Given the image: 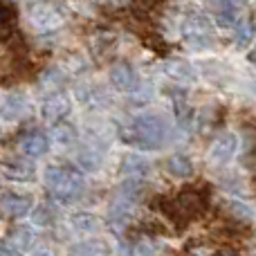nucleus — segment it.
Wrapping results in <instances>:
<instances>
[{"label": "nucleus", "mask_w": 256, "mask_h": 256, "mask_svg": "<svg viewBox=\"0 0 256 256\" xmlns=\"http://www.w3.org/2000/svg\"><path fill=\"white\" fill-rule=\"evenodd\" d=\"M124 137L128 144L137 146L142 150H158L164 144V137H166V124L160 115L144 112V115H137L132 120Z\"/></svg>", "instance_id": "obj_1"}, {"label": "nucleus", "mask_w": 256, "mask_h": 256, "mask_svg": "<svg viewBox=\"0 0 256 256\" xmlns=\"http://www.w3.org/2000/svg\"><path fill=\"white\" fill-rule=\"evenodd\" d=\"M43 182L48 186L50 196L58 202H74L84 191V176L72 166H48L43 173Z\"/></svg>", "instance_id": "obj_2"}, {"label": "nucleus", "mask_w": 256, "mask_h": 256, "mask_svg": "<svg viewBox=\"0 0 256 256\" xmlns=\"http://www.w3.org/2000/svg\"><path fill=\"white\" fill-rule=\"evenodd\" d=\"M182 34H184L186 43L198 50H207L214 45V25L207 16H200V14H194V16L186 18Z\"/></svg>", "instance_id": "obj_3"}, {"label": "nucleus", "mask_w": 256, "mask_h": 256, "mask_svg": "<svg viewBox=\"0 0 256 256\" xmlns=\"http://www.w3.org/2000/svg\"><path fill=\"white\" fill-rule=\"evenodd\" d=\"M32 207H34V200L27 194L9 191V194L0 196V214L4 218H22L32 212Z\"/></svg>", "instance_id": "obj_4"}, {"label": "nucleus", "mask_w": 256, "mask_h": 256, "mask_svg": "<svg viewBox=\"0 0 256 256\" xmlns=\"http://www.w3.org/2000/svg\"><path fill=\"white\" fill-rule=\"evenodd\" d=\"M171 204H173V209H176V214H182L186 220H191V218L200 216V214L204 212L207 200H204V196L198 194V191H182Z\"/></svg>", "instance_id": "obj_5"}, {"label": "nucleus", "mask_w": 256, "mask_h": 256, "mask_svg": "<svg viewBox=\"0 0 256 256\" xmlns=\"http://www.w3.org/2000/svg\"><path fill=\"white\" fill-rule=\"evenodd\" d=\"M18 148H20L22 155H27V158H40V155L48 153L50 140L45 132L32 128V130L20 132V137H18Z\"/></svg>", "instance_id": "obj_6"}, {"label": "nucleus", "mask_w": 256, "mask_h": 256, "mask_svg": "<svg viewBox=\"0 0 256 256\" xmlns=\"http://www.w3.org/2000/svg\"><path fill=\"white\" fill-rule=\"evenodd\" d=\"M110 84L115 86L120 92H130L137 88V74L130 68V63L126 61H117L110 68Z\"/></svg>", "instance_id": "obj_7"}, {"label": "nucleus", "mask_w": 256, "mask_h": 256, "mask_svg": "<svg viewBox=\"0 0 256 256\" xmlns=\"http://www.w3.org/2000/svg\"><path fill=\"white\" fill-rule=\"evenodd\" d=\"M70 99H68V94H63V92H56V94H52V97H48L45 99V104H43V120L45 122H52V124H58V122L63 120V117L70 112Z\"/></svg>", "instance_id": "obj_8"}, {"label": "nucleus", "mask_w": 256, "mask_h": 256, "mask_svg": "<svg viewBox=\"0 0 256 256\" xmlns=\"http://www.w3.org/2000/svg\"><path fill=\"white\" fill-rule=\"evenodd\" d=\"M248 0H218V22L222 27H232L240 20Z\"/></svg>", "instance_id": "obj_9"}, {"label": "nucleus", "mask_w": 256, "mask_h": 256, "mask_svg": "<svg viewBox=\"0 0 256 256\" xmlns=\"http://www.w3.org/2000/svg\"><path fill=\"white\" fill-rule=\"evenodd\" d=\"M236 146H238L236 135H232V132L222 135L220 140H216V142H214V146H212V162L214 164L230 162V160L234 158V153H236Z\"/></svg>", "instance_id": "obj_10"}, {"label": "nucleus", "mask_w": 256, "mask_h": 256, "mask_svg": "<svg viewBox=\"0 0 256 256\" xmlns=\"http://www.w3.org/2000/svg\"><path fill=\"white\" fill-rule=\"evenodd\" d=\"M70 256H110V245L102 238H90L72 245Z\"/></svg>", "instance_id": "obj_11"}, {"label": "nucleus", "mask_w": 256, "mask_h": 256, "mask_svg": "<svg viewBox=\"0 0 256 256\" xmlns=\"http://www.w3.org/2000/svg\"><path fill=\"white\" fill-rule=\"evenodd\" d=\"M2 176L7 180H16V182H30L34 180V166L25 160H14V162H7L2 166Z\"/></svg>", "instance_id": "obj_12"}, {"label": "nucleus", "mask_w": 256, "mask_h": 256, "mask_svg": "<svg viewBox=\"0 0 256 256\" xmlns=\"http://www.w3.org/2000/svg\"><path fill=\"white\" fill-rule=\"evenodd\" d=\"M18 25V16L9 4L0 2V38H9V36L16 32Z\"/></svg>", "instance_id": "obj_13"}, {"label": "nucleus", "mask_w": 256, "mask_h": 256, "mask_svg": "<svg viewBox=\"0 0 256 256\" xmlns=\"http://www.w3.org/2000/svg\"><path fill=\"white\" fill-rule=\"evenodd\" d=\"M166 168L176 178H189L194 173V162L186 155H171L166 162Z\"/></svg>", "instance_id": "obj_14"}, {"label": "nucleus", "mask_w": 256, "mask_h": 256, "mask_svg": "<svg viewBox=\"0 0 256 256\" xmlns=\"http://www.w3.org/2000/svg\"><path fill=\"white\" fill-rule=\"evenodd\" d=\"M148 173V164L142 158H128L124 164V176H128L132 182H140L142 178Z\"/></svg>", "instance_id": "obj_15"}, {"label": "nucleus", "mask_w": 256, "mask_h": 256, "mask_svg": "<svg viewBox=\"0 0 256 256\" xmlns=\"http://www.w3.org/2000/svg\"><path fill=\"white\" fill-rule=\"evenodd\" d=\"M254 20L252 18H243V20L236 22V43L240 45V48H245V45H250V40L254 38Z\"/></svg>", "instance_id": "obj_16"}, {"label": "nucleus", "mask_w": 256, "mask_h": 256, "mask_svg": "<svg viewBox=\"0 0 256 256\" xmlns=\"http://www.w3.org/2000/svg\"><path fill=\"white\" fill-rule=\"evenodd\" d=\"M166 72L171 76H176V79H182V81H194L196 79L191 66L189 63H184V61H171L168 63V68H166Z\"/></svg>", "instance_id": "obj_17"}, {"label": "nucleus", "mask_w": 256, "mask_h": 256, "mask_svg": "<svg viewBox=\"0 0 256 256\" xmlns=\"http://www.w3.org/2000/svg\"><path fill=\"white\" fill-rule=\"evenodd\" d=\"M52 135L56 137L58 144H72V142L76 140V130L70 124H68V122H58V124L54 126Z\"/></svg>", "instance_id": "obj_18"}, {"label": "nucleus", "mask_w": 256, "mask_h": 256, "mask_svg": "<svg viewBox=\"0 0 256 256\" xmlns=\"http://www.w3.org/2000/svg\"><path fill=\"white\" fill-rule=\"evenodd\" d=\"M72 225L79 232H92V230H97L99 222L92 214H76V216H72Z\"/></svg>", "instance_id": "obj_19"}, {"label": "nucleus", "mask_w": 256, "mask_h": 256, "mask_svg": "<svg viewBox=\"0 0 256 256\" xmlns=\"http://www.w3.org/2000/svg\"><path fill=\"white\" fill-rule=\"evenodd\" d=\"M32 243V236H30V232H25V230H16L12 234V238H9V245L7 248H12V250H25L27 245Z\"/></svg>", "instance_id": "obj_20"}, {"label": "nucleus", "mask_w": 256, "mask_h": 256, "mask_svg": "<svg viewBox=\"0 0 256 256\" xmlns=\"http://www.w3.org/2000/svg\"><path fill=\"white\" fill-rule=\"evenodd\" d=\"M7 104H12V108H7V106L2 108V117H4V120H7V117H9V120H12V117H16L18 112H22V108H25L22 97H9Z\"/></svg>", "instance_id": "obj_21"}, {"label": "nucleus", "mask_w": 256, "mask_h": 256, "mask_svg": "<svg viewBox=\"0 0 256 256\" xmlns=\"http://www.w3.org/2000/svg\"><path fill=\"white\" fill-rule=\"evenodd\" d=\"M34 220L38 222V225H48V222H50V209L48 207H38V209H36Z\"/></svg>", "instance_id": "obj_22"}, {"label": "nucleus", "mask_w": 256, "mask_h": 256, "mask_svg": "<svg viewBox=\"0 0 256 256\" xmlns=\"http://www.w3.org/2000/svg\"><path fill=\"white\" fill-rule=\"evenodd\" d=\"M0 256H22L18 250H12L7 248V245H0Z\"/></svg>", "instance_id": "obj_23"}, {"label": "nucleus", "mask_w": 256, "mask_h": 256, "mask_svg": "<svg viewBox=\"0 0 256 256\" xmlns=\"http://www.w3.org/2000/svg\"><path fill=\"white\" fill-rule=\"evenodd\" d=\"M212 256H238V254L230 252V250H220V252H216V254H212Z\"/></svg>", "instance_id": "obj_24"}, {"label": "nucleus", "mask_w": 256, "mask_h": 256, "mask_svg": "<svg viewBox=\"0 0 256 256\" xmlns=\"http://www.w3.org/2000/svg\"><path fill=\"white\" fill-rule=\"evenodd\" d=\"M144 4H153V2H158V0H142Z\"/></svg>", "instance_id": "obj_25"}, {"label": "nucleus", "mask_w": 256, "mask_h": 256, "mask_svg": "<svg viewBox=\"0 0 256 256\" xmlns=\"http://www.w3.org/2000/svg\"><path fill=\"white\" fill-rule=\"evenodd\" d=\"M252 90H254V92H256V81H254V84H252Z\"/></svg>", "instance_id": "obj_26"}, {"label": "nucleus", "mask_w": 256, "mask_h": 256, "mask_svg": "<svg viewBox=\"0 0 256 256\" xmlns=\"http://www.w3.org/2000/svg\"><path fill=\"white\" fill-rule=\"evenodd\" d=\"M117 2H126V0H117Z\"/></svg>", "instance_id": "obj_27"}]
</instances>
